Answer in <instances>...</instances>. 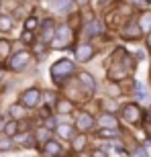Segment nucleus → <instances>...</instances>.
I'll use <instances>...</instances> for the list:
<instances>
[{"label":"nucleus","instance_id":"1a4fd4ad","mask_svg":"<svg viewBox=\"0 0 151 157\" xmlns=\"http://www.w3.org/2000/svg\"><path fill=\"white\" fill-rule=\"evenodd\" d=\"M53 33H55V23H53L51 18H45L43 25H41V39H43V43H49Z\"/></svg>","mask_w":151,"mask_h":157},{"label":"nucleus","instance_id":"f03ea898","mask_svg":"<svg viewBox=\"0 0 151 157\" xmlns=\"http://www.w3.org/2000/svg\"><path fill=\"white\" fill-rule=\"evenodd\" d=\"M74 41V33H72V27L70 25H59L55 33H53V49H65V47L72 45Z\"/></svg>","mask_w":151,"mask_h":157},{"label":"nucleus","instance_id":"20e7f679","mask_svg":"<svg viewBox=\"0 0 151 157\" xmlns=\"http://www.w3.org/2000/svg\"><path fill=\"white\" fill-rule=\"evenodd\" d=\"M122 118L129 124H137L141 121V108L137 104H125L122 106Z\"/></svg>","mask_w":151,"mask_h":157},{"label":"nucleus","instance_id":"f257e3e1","mask_svg":"<svg viewBox=\"0 0 151 157\" xmlns=\"http://www.w3.org/2000/svg\"><path fill=\"white\" fill-rule=\"evenodd\" d=\"M74 71H76V65L72 63L70 59H59V61H55V63L51 65V80L59 86V84H64L65 80H70Z\"/></svg>","mask_w":151,"mask_h":157},{"label":"nucleus","instance_id":"2f4dec72","mask_svg":"<svg viewBox=\"0 0 151 157\" xmlns=\"http://www.w3.org/2000/svg\"><path fill=\"white\" fill-rule=\"evenodd\" d=\"M108 94H110V96H118V94H121L118 92V86H110L108 88Z\"/></svg>","mask_w":151,"mask_h":157},{"label":"nucleus","instance_id":"4be33fe9","mask_svg":"<svg viewBox=\"0 0 151 157\" xmlns=\"http://www.w3.org/2000/svg\"><path fill=\"white\" fill-rule=\"evenodd\" d=\"M53 8L57 12H65L68 8H70V0H55V2H51Z\"/></svg>","mask_w":151,"mask_h":157},{"label":"nucleus","instance_id":"ddd939ff","mask_svg":"<svg viewBox=\"0 0 151 157\" xmlns=\"http://www.w3.org/2000/svg\"><path fill=\"white\" fill-rule=\"evenodd\" d=\"M102 33V25L98 21H92V23L84 25V37H94V35H100Z\"/></svg>","mask_w":151,"mask_h":157},{"label":"nucleus","instance_id":"f8f14e48","mask_svg":"<svg viewBox=\"0 0 151 157\" xmlns=\"http://www.w3.org/2000/svg\"><path fill=\"white\" fill-rule=\"evenodd\" d=\"M78 80H80V84L84 86V90H88V92H94V90H96V80H94L88 71H82L80 76H78Z\"/></svg>","mask_w":151,"mask_h":157},{"label":"nucleus","instance_id":"39448f33","mask_svg":"<svg viewBox=\"0 0 151 157\" xmlns=\"http://www.w3.org/2000/svg\"><path fill=\"white\" fill-rule=\"evenodd\" d=\"M31 61V55L27 51H18L17 55H12L10 57V63H8V67H10L12 71H21L23 67H27V63Z\"/></svg>","mask_w":151,"mask_h":157},{"label":"nucleus","instance_id":"cd10ccee","mask_svg":"<svg viewBox=\"0 0 151 157\" xmlns=\"http://www.w3.org/2000/svg\"><path fill=\"white\" fill-rule=\"evenodd\" d=\"M98 135H100V137H106V139H108V137H118V131H116V128H102Z\"/></svg>","mask_w":151,"mask_h":157},{"label":"nucleus","instance_id":"dca6fc26","mask_svg":"<svg viewBox=\"0 0 151 157\" xmlns=\"http://www.w3.org/2000/svg\"><path fill=\"white\" fill-rule=\"evenodd\" d=\"M55 108H57L59 114H70L72 110H74V104H72V100H57V104H55Z\"/></svg>","mask_w":151,"mask_h":157},{"label":"nucleus","instance_id":"473e14b6","mask_svg":"<svg viewBox=\"0 0 151 157\" xmlns=\"http://www.w3.org/2000/svg\"><path fill=\"white\" fill-rule=\"evenodd\" d=\"M131 157H147V153H145V149H137Z\"/></svg>","mask_w":151,"mask_h":157},{"label":"nucleus","instance_id":"c85d7f7f","mask_svg":"<svg viewBox=\"0 0 151 157\" xmlns=\"http://www.w3.org/2000/svg\"><path fill=\"white\" fill-rule=\"evenodd\" d=\"M21 39H23V43H33V33L31 31H25Z\"/></svg>","mask_w":151,"mask_h":157},{"label":"nucleus","instance_id":"b1692460","mask_svg":"<svg viewBox=\"0 0 151 157\" xmlns=\"http://www.w3.org/2000/svg\"><path fill=\"white\" fill-rule=\"evenodd\" d=\"M86 147V137L80 135V137H74V151H82Z\"/></svg>","mask_w":151,"mask_h":157},{"label":"nucleus","instance_id":"6ab92c4d","mask_svg":"<svg viewBox=\"0 0 151 157\" xmlns=\"http://www.w3.org/2000/svg\"><path fill=\"white\" fill-rule=\"evenodd\" d=\"M10 114H12L14 121H17V118H27V108H25V106L14 104V106H10Z\"/></svg>","mask_w":151,"mask_h":157},{"label":"nucleus","instance_id":"f704fd0d","mask_svg":"<svg viewBox=\"0 0 151 157\" xmlns=\"http://www.w3.org/2000/svg\"><path fill=\"white\" fill-rule=\"evenodd\" d=\"M88 2H90V0H76V4H78V6H82V8H86V6H88Z\"/></svg>","mask_w":151,"mask_h":157},{"label":"nucleus","instance_id":"393cba45","mask_svg":"<svg viewBox=\"0 0 151 157\" xmlns=\"http://www.w3.org/2000/svg\"><path fill=\"white\" fill-rule=\"evenodd\" d=\"M37 27H39V21H37L35 17H29V18H27V23H25V29H27V31H31V33H33V31H37Z\"/></svg>","mask_w":151,"mask_h":157},{"label":"nucleus","instance_id":"aec40b11","mask_svg":"<svg viewBox=\"0 0 151 157\" xmlns=\"http://www.w3.org/2000/svg\"><path fill=\"white\" fill-rule=\"evenodd\" d=\"M4 133L8 135V137H14V135L18 133V122H17V121L6 122V124H4Z\"/></svg>","mask_w":151,"mask_h":157},{"label":"nucleus","instance_id":"a878e982","mask_svg":"<svg viewBox=\"0 0 151 157\" xmlns=\"http://www.w3.org/2000/svg\"><path fill=\"white\" fill-rule=\"evenodd\" d=\"M135 94H137V98L139 100H145L147 98V90L143 84H135Z\"/></svg>","mask_w":151,"mask_h":157},{"label":"nucleus","instance_id":"72a5a7b5","mask_svg":"<svg viewBox=\"0 0 151 157\" xmlns=\"http://www.w3.org/2000/svg\"><path fill=\"white\" fill-rule=\"evenodd\" d=\"M45 100H47V104H53L55 102V96L53 94H45Z\"/></svg>","mask_w":151,"mask_h":157},{"label":"nucleus","instance_id":"6e6552de","mask_svg":"<svg viewBox=\"0 0 151 157\" xmlns=\"http://www.w3.org/2000/svg\"><path fill=\"white\" fill-rule=\"evenodd\" d=\"M43 153H45V155H49V157H61L64 155V147L59 145L57 141H47L45 145H43Z\"/></svg>","mask_w":151,"mask_h":157},{"label":"nucleus","instance_id":"0eeeda50","mask_svg":"<svg viewBox=\"0 0 151 157\" xmlns=\"http://www.w3.org/2000/svg\"><path fill=\"white\" fill-rule=\"evenodd\" d=\"M76 57L78 61H90L94 57V47L90 43H82V45L76 47Z\"/></svg>","mask_w":151,"mask_h":157},{"label":"nucleus","instance_id":"bb28decb","mask_svg":"<svg viewBox=\"0 0 151 157\" xmlns=\"http://www.w3.org/2000/svg\"><path fill=\"white\" fill-rule=\"evenodd\" d=\"M12 147H14V143H12L8 137H4V139H0V151H10Z\"/></svg>","mask_w":151,"mask_h":157},{"label":"nucleus","instance_id":"5701e85b","mask_svg":"<svg viewBox=\"0 0 151 157\" xmlns=\"http://www.w3.org/2000/svg\"><path fill=\"white\" fill-rule=\"evenodd\" d=\"M0 31H2V33L12 31V21L8 17H0Z\"/></svg>","mask_w":151,"mask_h":157},{"label":"nucleus","instance_id":"9d476101","mask_svg":"<svg viewBox=\"0 0 151 157\" xmlns=\"http://www.w3.org/2000/svg\"><path fill=\"white\" fill-rule=\"evenodd\" d=\"M121 35L125 37V39H139L141 37V29H139L137 23H127L125 27H122Z\"/></svg>","mask_w":151,"mask_h":157},{"label":"nucleus","instance_id":"f3484780","mask_svg":"<svg viewBox=\"0 0 151 157\" xmlns=\"http://www.w3.org/2000/svg\"><path fill=\"white\" fill-rule=\"evenodd\" d=\"M137 25H139L141 33H143V31H151V12H143Z\"/></svg>","mask_w":151,"mask_h":157},{"label":"nucleus","instance_id":"412c9836","mask_svg":"<svg viewBox=\"0 0 151 157\" xmlns=\"http://www.w3.org/2000/svg\"><path fill=\"white\" fill-rule=\"evenodd\" d=\"M18 143L23 147H35L37 145V141L33 139V135H21V137H18Z\"/></svg>","mask_w":151,"mask_h":157},{"label":"nucleus","instance_id":"7c9ffc66","mask_svg":"<svg viewBox=\"0 0 151 157\" xmlns=\"http://www.w3.org/2000/svg\"><path fill=\"white\" fill-rule=\"evenodd\" d=\"M43 51H45V43L41 41V43H37V47H35V53H39V55H41Z\"/></svg>","mask_w":151,"mask_h":157},{"label":"nucleus","instance_id":"58836bf2","mask_svg":"<svg viewBox=\"0 0 151 157\" xmlns=\"http://www.w3.org/2000/svg\"><path fill=\"white\" fill-rule=\"evenodd\" d=\"M147 2H151V0H147Z\"/></svg>","mask_w":151,"mask_h":157},{"label":"nucleus","instance_id":"e433bc0d","mask_svg":"<svg viewBox=\"0 0 151 157\" xmlns=\"http://www.w3.org/2000/svg\"><path fill=\"white\" fill-rule=\"evenodd\" d=\"M106 2H108V0H98V4H106Z\"/></svg>","mask_w":151,"mask_h":157},{"label":"nucleus","instance_id":"9b49d317","mask_svg":"<svg viewBox=\"0 0 151 157\" xmlns=\"http://www.w3.org/2000/svg\"><path fill=\"white\" fill-rule=\"evenodd\" d=\"M98 124L102 128H116V127H118V121L112 117L110 112H104V114H100V117H98Z\"/></svg>","mask_w":151,"mask_h":157},{"label":"nucleus","instance_id":"4468645a","mask_svg":"<svg viewBox=\"0 0 151 157\" xmlns=\"http://www.w3.org/2000/svg\"><path fill=\"white\" fill-rule=\"evenodd\" d=\"M55 131H57V135L61 139H74V135H76V128L72 124H57Z\"/></svg>","mask_w":151,"mask_h":157},{"label":"nucleus","instance_id":"423d86ee","mask_svg":"<svg viewBox=\"0 0 151 157\" xmlns=\"http://www.w3.org/2000/svg\"><path fill=\"white\" fill-rule=\"evenodd\" d=\"M92 127H94L92 114H88V112H80V114H78V118H76V128H78V131H82V133H88Z\"/></svg>","mask_w":151,"mask_h":157},{"label":"nucleus","instance_id":"a211bd4d","mask_svg":"<svg viewBox=\"0 0 151 157\" xmlns=\"http://www.w3.org/2000/svg\"><path fill=\"white\" fill-rule=\"evenodd\" d=\"M35 141H39V143H47V141H49V128H47V127L35 128Z\"/></svg>","mask_w":151,"mask_h":157},{"label":"nucleus","instance_id":"2eb2a0df","mask_svg":"<svg viewBox=\"0 0 151 157\" xmlns=\"http://www.w3.org/2000/svg\"><path fill=\"white\" fill-rule=\"evenodd\" d=\"M10 41L8 39H0V63L6 61V59L10 57Z\"/></svg>","mask_w":151,"mask_h":157},{"label":"nucleus","instance_id":"4c0bfd02","mask_svg":"<svg viewBox=\"0 0 151 157\" xmlns=\"http://www.w3.org/2000/svg\"><path fill=\"white\" fill-rule=\"evenodd\" d=\"M51 2H55V0H51Z\"/></svg>","mask_w":151,"mask_h":157},{"label":"nucleus","instance_id":"c756f323","mask_svg":"<svg viewBox=\"0 0 151 157\" xmlns=\"http://www.w3.org/2000/svg\"><path fill=\"white\" fill-rule=\"evenodd\" d=\"M92 157H108V155H106L102 149H94V151H92Z\"/></svg>","mask_w":151,"mask_h":157},{"label":"nucleus","instance_id":"c9c22d12","mask_svg":"<svg viewBox=\"0 0 151 157\" xmlns=\"http://www.w3.org/2000/svg\"><path fill=\"white\" fill-rule=\"evenodd\" d=\"M147 47L151 49V33H149V37H147Z\"/></svg>","mask_w":151,"mask_h":157},{"label":"nucleus","instance_id":"7ed1b4c3","mask_svg":"<svg viewBox=\"0 0 151 157\" xmlns=\"http://www.w3.org/2000/svg\"><path fill=\"white\" fill-rule=\"evenodd\" d=\"M18 100H21V104H23L25 108H35V106H39V102H41V90L29 88V90H25V92L18 96Z\"/></svg>","mask_w":151,"mask_h":157}]
</instances>
